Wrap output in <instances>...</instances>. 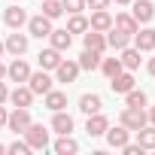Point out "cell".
<instances>
[{"label":"cell","mask_w":155,"mask_h":155,"mask_svg":"<svg viewBox=\"0 0 155 155\" xmlns=\"http://www.w3.org/2000/svg\"><path fill=\"white\" fill-rule=\"evenodd\" d=\"M6 125H9L12 134H25L28 125H31V113H28V107H15V110L6 116Z\"/></svg>","instance_id":"6da1fadb"},{"label":"cell","mask_w":155,"mask_h":155,"mask_svg":"<svg viewBox=\"0 0 155 155\" xmlns=\"http://www.w3.org/2000/svg\"><path fill=\"white\" fill-rule=\"evenodd\" d=\"M146 122H149V116H146L140 107H125V110H122V125H125L128 131H140Z\"/></svg>","instance_id":"7a4b0ae2"},{"label":"cell","mask_w":155,"mask_h":155,"mask_svg":"<svg viewBox=\"0 0 155 155\" xmlns=\"http://www.w3.org/2000/svg\"><path fill=\"white\" fill-rule=\"evenodd\" d=\"M25 140H28V146L31 149H46L49 146V131L43 128V125H28V131H25Z\"/></svg>","instance_id":"3957f363"},{"label":"cell","mask_w":155,"mask_h":155,"mask_svg":"<svg viewBox=\"0 0 155 155\" xmlns=\"http://www.w3.org/2000/svg\"><path fill=\"white\" fill-rule=\"evenodd\" d=\"M28 31H31V37L43 40V37H49V34H52V18H46V15L40 12V15L28 18Z\"/></svg>","instance_id":"277c9868"},{"label":"cell","mask_w":155,"mask_h":155,"mask_svg":"<svg viewBox=\"0 0 155 155\" xmlns=\"http://www.w3.org/2000/svg\"><path fill=\"white\" fill-rule=\"evenodd\" d=\"M28 88H31L34 94H46V91H52V79H49V73H46V70L31 73V76H28Z\"/></svg>","instance_id":"5b68a950"},{"label":"cell","mask_w":155,"mask_h":155,"mask_svg":"<svg viewBox=\"0 0 155 155\" xmlns=\"http://www.w3.org/2000/svg\"><path fill=\"white\" fill-rule=\"evenodd\" d=\"M55 76H58V82H76V76H79V64L61 58V64L55 67Z\"/></svg>","instance_id":"8992f818"},{"label":"cell","mask_w":155,"mask_h":155,"mask_svg":"<svg viewBox=\"0 0 155 155\" xmlns=\"http://www.w3.org/2000/svg\"><path fill=\"white\" fill-rule=\"evenodd\" d=\"M88 28H91V31L107 34V31L113 28V15H110L107 9H94V12H91V18H88Z\"/></svg>","instance_id":"52a82bcc"},{"label":"cell","mask_w":155,"mask_h":155,"mask_svg":"<svg viewBox=\"0 0 155 155\" xmlns=\"http://www.w3.org/2000/svg\"><path fill=\"white\" fill-rule=\"evenodd\" d=\"M3 49H6V52H12L15 58H18V55H25V52H28V34H18V31H15V34H9V37H6V43H3Z\"/></svg>","instance_id":"ba28073f"},{"label":"cell","mask_w":155,"mask_h":155,"mask_svg":"<svg viewBox=\"0 0 155 155\" xmlns=\"http://www.w3.org/2000/svg\"><path fill=\"white\" fill-rule=\"evenodd\" d=\"M6 76H9L12 82H18V85H21V82H28V76H31V67H28L21 58H15V61L6 67Z\"/></svg>","instance_id":"9c48e42d"},{"label":"cell","mask_w":155,"mask_h":155,"mask_svg":"<svg viewBox=\"0 0 155 155\" xmlns=\"http://www.w3.org/2000/svg\"><path fill=\"white\" fill-rule=\"evenodd\" d=\"M113 28H116V31H122V34H128V37H134V34L140 31V21H137L134 15H128V12H122V15H116V21H113Z\"/></svg>","instance_id":"30bf717a"},{"label":"cell","mask_w":155,"mask_h":155,"mask_svg":"<svg viewBox=\"0 0 155 155\" xmlns=\"http://www.w3.org/2000/svg\"><path fill=\"white\" fill-rule=\"evenodd\" d=\"M107 128H110V122H107V116H101V113L88 116V122H85L88 137H104V134H107Z\"/></svg>","instance_id":"8fae6325"},{"label":"cell","mask_w":155,"mask_h":155,"mask_svg":"<svg viewBox=\"0 0 155 155\" xmlns=\"http://www.w3.org/2000/svg\"><path fill=\"white\" fill-rule=\"evenodd\" d=\"M137 21H152V15H155V6H152V0H134V12H131Z\"/></svg>","instance_id":"7c38bea8"},{"label":"cell","mask_w":155,"mask_h":155,"mask_svg":"<svg viewBox=\"0 0 155 155\" xmlns=\"http://www.w3.org/2000/svg\"><path fill=\"white\" fill-rule=\"evenodd\" d=\"M49 43H52V49H58V52H67L70 49V43H73V34L64 28V31H52L49 34Z\"/></svg>","instance_id":"4fadbf2b"},{"label":"cell","mask_w":155,"mask_h":155,"mask_svg":"<svg viewBox=\"0 0 155 155\" xmlns=\"http://www.w3.org/2000/svg\"><path fill=\"white\" fill-rule=\"evenodd\" d=\"M82 40H85V49H94V52L104 55V49H107V37H104L101 31H91V28H88V31L82 34Z\"/></svg>","instance_id":"5bb4252c"},{"label":"cell","mask_w":155,"mask_h":155,"mask_svg":"<svg viewBox=\"0 0 155 155\" xmlns=\"http://www.w3.org/2000/svg\"><path fill=\"white\" fill-rule=\"evenodd\" d=\"M37 61H40V67H43V70H55V67L61 64V52L49 46V49H43V52L37 55Z\"/></svg>","instance_id":"9a60e30c"},{"label":"cell","mask_w":155,"mask_h":155,"mask_svg":"<svg viewBox=\"0 0 155 155\" xmlns=\"http://www.w3.org/2000/svg\"><path fill=\"white\" fill-rule=\"evenodd\" d=\"M128 134H131V131H128L125 125H119V128H107V143H110L113 149H122V146L128 143Z\"/></svg>","instance_id":"2e32d148"},{"label":"cell","mask_w":155,"mask_h":155,"mask_svg":"<svg viewBox=\"0 0 155 155\" xmlns=\"http://www.w3.org/2000/svg\"><path fill=\"white\" fill-rule=\"evenodd\" d=\"M110 85H113V91H119V94L131 91V88H134V76H131V70H128V73H125V70H122V73H116L113 79H110Z\"/></svg>","instance_id":"e0dca14e"},{"label":"cell","mask_w":155,"mask_h":155,"mask_svg":"<svg viewBox=\"0 0 155 155\" xmlns=\"http://www.w3.org/2000/svg\"><path fill=\"white\" fill-rule=\"evenodd\" d=\"M79 70H97L101 67V52H94V49H82V55H79Z\"/></svg>","instance_id":"ac0fdd59"},{"label":"cell","mask_w":155,"mask_h":155,"mask_svg":"<svg viewBox=\"0 0 155 155\" xmlns=\"http://www.w3.org/2000/svg\"><path fill=\"white\" fill-rule=\"evenodd\" d=\"M3 21H6L12 31H18V28L28 21V12H25L21 6H9V9H6V15H3Z\"/></svg>","instance_id":"d6986e66"},{"label":"cell","mask_w":155,"mask_h":155,"mask_svg":"<svg viewBox=\"0 0 155 155\" xmlns=\"http://www.w3.org/2000/svg\"><path fill=\"white\" fill-rule=\"evenodd\" d=\"M101 107H104L101 94H82V97H79V110H82L85 116H94V113H101Z\"/></svg>","instance_id":"ffe728a7"},{"label":"cell","mask_w":155,"mask_h":155,"mask_svg":"<svg viewBox=\"0 0 155 155\" xmlns=\"http://www.w3.org/2000/svg\"><path fill=\"white\" fill-rule=\"evenodd\" d=\"M134 40H137V49H140V52H152V49H155V31H152V28L137 31Z\"/></svg>","instance_id":"44dd1931"},{"label":"cell","mask_w":155,"mask_h":155,"mask_svg":"<svg viewBox=\"0 0 155 155\" xmlns=\"http://www.w3.org/2000/svg\"><path fill=\"white\" fill-rule=\"evenodd\" d=\"M9 101H12L15 107H31V104H34V91H31L28 85H18L15 91H9Z\"/></svg>","instance_id":"7402d4cb"},{"label":"cell","mask_w":155,"mask_h":155,"mask_svg":"<svg viewBox=\"0 0 155 155\" xmlns=\"http://www.w3.org/2000/svg\"><path fill=\"white\" fill-rule=\"evenodd\" d=\"M52 128H55L58 134H70V131H73V116L64 113V110H58L55 119H52Z\"/></svg>","instance_id":"603a6c76"},{"label":"cell","mask_w":155,"mask_h":155,"mask_svg":"<svg viewBox=\"0 0 155 155\" xmlns=\"http://www.w3.org/2000/svg\"><path fill=\"white\" fill-rule=\"evenodd\" d=\"M119 61H122V67L125 70H137L140 67V49H122V55H119Z\"/></svg>","instance_id":"cb8c5ba5"},{"label":"cell","mask_w":155,"mask_h":155,"mask_svg":"<svg viewBox=\"0 0 155 155\" xmlns=\"http://www.w3.org/2000/svg\"><path fill=\"white\" fill-rule=\"evenodd\" d=\"M137 143L143 149H155V125H143L137 131Z\"/></svg>","instance_id":"d4e9b609"},{"label":"cell","mask_w":155,"mask_h":155,"mask_svg":"<svg viewBox=\"0 0 155 155\" xmlns=\"http://www.w3.org/2000/svg\"><path fill=\"white\" fill-rule=\"evenodd\" d=\"M76 149H79V143H76L70 134H61V140L55 143V152H58V155H73Z\"/></svg>","instance_id":"484cf974"},{"label":"cell","mask_w":155,"mask_h":155,"mask_svg":"<svg viewBox=\"0 0 155 155\" xmlns=\"http://www.w3.org/2000/svg\"><path fill=\"white\" fill-rule=\"evenodd\" d=\"M46 107H49L52 113L64 110V107H67V94H64V91H46Z\"/></svg>","instance_id":"4316f807"},{"label":"cell","mask_w":155,"mask_h":155,"mask_svg":"<svg viewBox=\"0 0 155 155\" xmlns=\"http://www.w3.org/2000/svg\"><path fill=\"white\" fill-rule=\"evenodd\" d=\"M101 70H104L107 79H113V76H116V73H122L125 67H122V61H119V58H101Z\"/></svg>","instance_id":"83f0119b"},{"label":"cell","mask_w":155,"mask_h":155,"mask_svg":"<svg viewBox=\"0 0 155 155\" xmlns=\"http://www.w3.org/2000/svg\"><path fill=\"white\" fill-rule=\"evenodd\" d=\"M128 40H131V37L122 34V31H116V28H110V34H107V46H113V49H119V52L128 46Z\"/></svg>","instance_id":"f1b7e54d"},{"label":"cell","mask_w":155,"mask_h":155,"mask_svg":"<svg viewBox=\"0 0 155 155\" xmlns=\"http://www.w3.org/2000/svg\"><path fill=\"white\" fill-rule=\"evenodd\" d=\"M67 31H70V34H85V31H88V18L79 15V12H73L70 21H67Z\"/></svg>","instance_id":"f546056e"},{"label":"cell","mask_w":155,"mask_h":155,"mask_svg":"<svg viewBox=\"0 0 155 155\" xmlns=\"http://www.w3.org/2000/svg\"><path fill=\"white\" fill-rule=\"evenodd\" d=\"M125 107H146V94L143 91H137V88H131V91H125Z\"/></svg>","instance_id":"4dcf8cb0"},{"label":"cell","mask_w":155,"mask_h":155,"mask_svg":"<svg viewBox=\"0 0 155 155\" xmlns=\"http://www.w3.org/2000/svg\"><path fill=\"white\" fill-rule=\"evenodd\" d=\"M61 12H64L61 0H43V15H46V18H58Z\"/></svg>","instance_id":"1f68e13d"},{"label":"cell","mask_w":155,"mask_h":155,"mask_svg":"<svg viewBox=\"0 0 155 155\" xmlns=\"http://www.w3.org/2000/svg\"><path fill=\"white\" fill-rule=\"evenodd\" d=\"M6 152H9V155H28V152H31V146H28V140H25V143H21V140H15V143H9V146H6Z\"/></svg>","instance_id":"d6a6232c"},{"label":"cell","mask_w":155,"mask_h":155,"mask_svg":"<svg viewBox=\"0 0 155 155\" xmlns=\"http://www.w3.org/2000/svg\"><path fill=\"white\" fill-rule=\"evenodd\" d=\"M61 6L73 15V12H82V9H85V0H61Z\"/></svg>","instance_id":"836d02e7"},{"label":"cell","mask_w":155,"mask_h":155,"mask_svg":"<svg viewBox=\"0 0 155 155\" xmlns=\"http://www.w3.org/2000/svg\"><path fill=\"white\" fill-rule=\"evenodd\" d=\"M122 149H125V155H143V146L140 143H125Z\"/></svg>","instance_id":"e575fe53"},{"label":"cell","mask_w":155,"mask_h":155,"mask_svg":"<svg viewBox=\"0 0 155 155\" xmlns=\"http://www.w3.org/2000/svg\"><path fill=\"white\" fill-rule=\"evenodd\" d=\"M85 6H88V9H107L110 0H85Z\"/></svg>","instance_id":"d590c367"},{"label":"cell","mask_w":155,"mask_h":155,"mask_svg":"<svg viewBox=\"0 0 155 155\" xmlns=\"http://www.w3.org/2000/svg\"><path fill=\"white\" fill-rule=\"evenodd\" d=\"M3 101H9V91H6V85H3V82H0V104H3Z\"/></svg>","instance_id":"8d00e7d4"},{"label":"cell","mask_w":155,"mask_h":155,"mask_svg":"<svg viewBox=\"0 0 155 155\" xmlns=\"http://www.w3.org/2000/svg\"><path fill=\"white\" fill-rule=\"evenodd\" d=\"M6 116H9V113H6L3 107H0V128H3V125H6Z\"/></svg>","instance_id":"74e56055"},{"label":"cell","mask_w":155,"mask_h":155,"mask_svg":"<svg viewBox=\"0 0 155 155\" xmlns=\"http://www.w3.org/2000/svg\"><path fill=\"white\" fill-rule=\"evenodd\" d=\"M149 125H155V107L149 110Z\"/></svg>","instance_id":"f35d334b"},{"label":"cell","mask_w":155,"mask_h":155,"mask_svg":"<svg viewBox=\"0 0 155 155\" xmlns=\"http://www.w3.org/2000/svg\"><path fill=\"white\" fill-rule=\"evenodd\" d=\"M149 73H152V76H155V58H152V61H149Z\"/></svg>","instance_id":"ab89813d"},{"label":"cell","mask_w":155,"mask_h":155,"mask_svg":"<svg viewBox=\"0 0 155 155\" xmlns=\"http://www.w3.org/2000/svg\"><path fill=\"white\" fill-rule=\"evenodd\" d=\"M3 76H6V67H3V64H0V79H3Z\"/></svg>","instance_id":"60d3db41"},{"label":"cell","mask_w":155,"mask_h":155,"mask_svg":"<svg viewBox=\"0 0 155 155\" xmlns=\"http://www.w3.org/2000/svg\"><path fill=\"white\" fill-rule=\"evenodd\" d=\"M116 3H122V6H125V3H131V0H116Z\"/></svg>","instance_id":"b9f144b4"},{"label":"cell","mask_w":155,"mask_h":155,"mask_svg":"<svg viewBox=\"0 0 155 155\" xmlns=\"http://www.w3.org/2000/svg\"><path fill=\"white\" fill-rule=\"evenodd\" d=\"M0 152H6V146H3V143H0Z\"/></svg>","instance_id":"7bdbcfd3"},{"label":"cell","mask_w":155,"mask_h":155,"mask_svg":"<svg viewBox=\"0 0 155 155\" xmlns=\"http://www.w3.org/2000/svg\"><path fill=\"white\" fill-rule=\"evenodd\" d=\"M0 55H3V43H0Z\"/></svg>","instance_id":"ee69618b"}]
</instances>
